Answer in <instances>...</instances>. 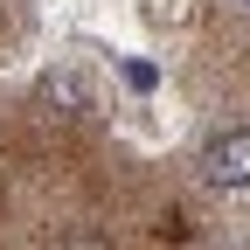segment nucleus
Instances as JSON below:
<instances>
[{
	"label": "nucleus",
	"instance_id": "f257e3e1",
	"mask_svg": "<svg viewBox=\"0 0 250 250\" xmlns=\"http://www.w3.org/2000/svg\"><path fill=\"white\" fill-rule=\"evenodd\" d=\"M202 181L208 188H223V195H243L250 188V125H229V132H215L208 146H202Z\"/></svg>",
	"mask_w": 250,
	"mask_h": 250
},
{
	"label": "nucleus",
	"instance_id": "f03ea898",
	"mask_svg": "<svg viewBox=\"0 0 250 250\" xmlns=\"http://www.w3.org/2000/svg\"><path fill=\"white\" fill-rule=\"evenodd\" d=\"M195 14H202V0H146V21L153 28H188Z\"/></svg>",
	"mask_w": 250,
	"mask_h": 250
},
{
	"label": "nucleus",
	"instance_id": "7ed1b4c3",
	"mask_svg": "<svg viewBox=\"0 0 250 250\" xmlns=\"http://www.w3.org/2000/svg\"><path fill=\"white\" fill-rule=\"evenodd\" d=\"M42 90H49V104H70V111H83V83H77L70 70H62V77H49Z\"/></svg>",
	"mask_w": 250,
	"mask_h": 250
},
{
	"label": "nucleus",
	"instance_id": "20e7f679",
	"mask_svg": "<svg viewBox=\"0 0 250 250\" xmlns=\"http://www.w3.org/2000/svg\"><path fill=\"white\" fill-rule=\"evenodd\" d=\"M56 250H111V243L90 229V223H77V229H62V236H56Z\"/></svg>",
	"mask_w": 250,
	"mask_h": 250
}]
</instances>
